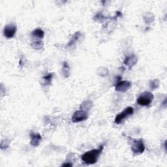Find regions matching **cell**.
I'll use <instances>...</instances> for the list:
<instances>
[{"label":"cell","instance_id":"6da1fadb","mask_svg":"<svg viewBox=\"0 0 167 167\" xmlns=\"http://www.w3.org/2000/svg\"><path fill=\"white\" fill-rule=\"evenodd\" d=\"M104 150V144L99 145L97 149L91 150L85 153L82 155L81 159L84 163L87 165H94L97 162L99 156Z\"/></svg>","mask_w":167,"mask_h":167},{"label":"cell","instance_id":"7a4b0ae2","mask_svg":"<svg viewBox=\"0 0 167 167\" xmlns=\"http://www.w3.org/2000/svg\"><path fill=\"white\" fill-rule=\"evenodd\" d=\"M154 96L150 91L142 93L137 99V103L141 106H148L153 102Z\"/></svg>","mask_w":167,"mask_h":167},{"label":"cell","instance_id":"3957f363","mask_svg":"<svg viewBox=\"0 0 167 167\" xmlns=\"http://www.w3.org/2000/svg\"><path fill=\"white\" fill-rule=\"evenodd\" d=\"M132 144H131V150L136 155L143 154L145 151V145L143 139H132Z\"/></svg>","mask_w":167,"mask_h":167},{"label":"cell","instance_id":"277c9868","mask_svg":"<svg viewBox=\"0 0 167 167\" xmlns=\"http://www.w3.org/2000/svg\"><path fill=\"white\" fill-rule=\"evenodd\" d=\"M134 112V109L131 106H128L126 108H125L123 111L119 113L118 115L116 116V118L114 119V122L116 124H120L122 123L123 121L126 119L127 117H129V116L132 115Z\"/></svg>","mask_w":167,"mask_h":167},{"label":"cell","instance_id":"5b68a950","mask_svg":"<svg viewBox=\"0 0 167 167\" xmlns=\"http://www.w3.org/2000/svg\"><path fill=\"white\" fill-rule=\"evenodd\" d=\"M17 31L16 25L14 23L7 24L3 29V35L7 39H11L15 36Z\"/></svg>","mask_w":167,"mask_h":167},{"label":"cell","instance_id":"8992f818","mask_svg":"<svg viewBox=\"0 0 167 167\" xmlns=\"http://www.w3.org/2000/svg\"><path fill=\"white\" fill-rule=\"evenodd\" d=\"M88 118V112H86L82 110H79L74 112L71 118L72 122L73 123H79L86 120Z\"/></svg>","mask_w":167,"mask_h":167},{"label":"cell","instance_id":"52a82bcc","mask_svg":"<svg viewBox=\"0 0 167 167\" xmlns=\"http://www.w3.org/2000/svg\"><path fill=\"white\" fill-rule=\"evenodd\" d=\"M131 87V83L129 81L123 80L119 81L116 83L115 90L119 92H125Z\"/></svg>","mask_w":167,"mask_h":167},{"label":"cell","instance_id":"ba28073f","mask_svg":"<svg viewBox=\"0 0 167 167\" xmlns=\"http://www.w3.org/2000/svg\"><path fill=\"white\" fill-rule=\"evenodd\" d=\"M137 62V56L135 55H131L126 57L125 60H124L123 63L125 64L127 67H129V68H132L134 65H136Z\"/></svg>","mask_w":167,"mask_h":167},{"label":"cell","instance_id":"9c48e42d","mask_svg":"<svg viewBox=\"0 0 167 167\" xmlns=\"http://www.w3.org/2000/svg\"><path fill=\"white\" fill-rule=\"evenodd\" d=\"M30 144L31 145H33V147H37L38 145L40 144V143L42 140V137L41 136L39 133L32 132L30 134Z\"/></svg>","mask_w":167,"mask_h":167},{"label":"cell","instance_id":"30bf717a","mask_svg":"<svg viewBox=\"0 0 167 167\" xmlns=\"http://www.w3.org/2000/svg\"><path fill=\"white\" fill-rule=\"evenodd\" d=\"M82 37V34L81 33L80 31L76 32V33L73 35V37H71V39L70 41H69L68 44L67 45V47H71V46H73L74 43H75L76 42L79 41L80 39V38Z\"/></svg>","mask_w":167,"mask_h":167},{"label":"cell","instance_id":"8fae6325","mask_svg":"<svg viewBox=\"0 0 167 167\" xmlns=\"http://www.w3.org/2000/svg\"><path fill=\"white\" fill-rule=\"evenodd\" d=\"M31 36L34 39H37V40L38 39H41L45 36V32L43 31V30L40 29V28H37V29H35L32 31Z\"/></svg>","mask_w":167,"mask_h":167},{"label":"cell","instance_id":"7c38bea8","mask_svg":"<svg viewBox=\"0 0 167 167\" xmlns=\"http://www.w3.org/2000/svg\"><path fill=\"white\" fill-rule=\"evenodd\" d=\"M92 106H93V102L90 100H87L84 101L81 104L80 106V109L86 112H88L91 108Z\"/></svg>","mask_w":167,"mask_h":167},{"label":"cell","instance_id":"4fadbf2b","mask_svg":"<svg viewBox=\"0 0 167 167\" xmlns=\"http://www.w3.org/2000/svg\"><path fill=\"white\" fill-rule=\"evenodd\" d=\"M62 71V74L64 76V77L65 78L69 77L70 73H71V69H70V66L68 63L66 62H63Z\"/></svg>","mask_w":167,"mask_h":167},{"label":"cell","instance_id":"5bb4252c","mask_svg":"<svg viewBox=\"0 0 167 167\" xmlns=\"http://www.w3.org/2000/svg\"><path fill=\"white\" fill-rule=\"evenodd\" d=\"M143 20L145 24H151L155 20V16L151 13H146L143 15Z\"/></svg>","mask_w":167,"mask_h":167},{"label":"cell","instance_id":"9a60e30c","mask_svg":"<svg viewBox=\"0 0 167 167\" xmlns=\"http://www.w3.org/2000/svg\"><path fill=\"white\" fill-rule=\"evenodd\" d=\"M31 46L32 48L35 50H41V48H43L44 44L41 41L36 40V41H34L31 42Z\"/></svg>","mask_w":167,"mask_h":167},{"label":"cell","instance_id":"2e32d148","mask_svg":"<svg viewBox=\"0 0 167 167\" xmlns=\"http://www.w3.org/2000/svg\"><path fill=\"white\" fill-rule=\"evenodd\" d=\"M97 74L101 77H105L108 74V70L106 67H99L97 70Z\"/></svg>","mask_w":167,"mask_h":167},{"label":"cell","instance_id":"e0dca14e","mask_svg":"<svg viewBox=\"0 0 167 167\" xmlns=\"http://www.w3.org/2000/svg\"><path fill=\"white\" fill-rule=\"evenodd\" d=\"M53 79V74L49 73L47 75L44 76L42 77V79L44 80V85L47 86V85H50L52 83V80Z\"/></svg>","mask_w":167,"mask_h":167},{"label":"cell","instance_id":"ac0fdd59","mask_svg":"<svg viewBox=\"0 0 167 167\" xmlns=\"http://www.w3.org/2000/svg\"><path fill=\"white\" fill-rule=\"evenodd\" d=\"M160 86V81L159 79H154L150 82V88L152 90H154L157 89Z\"/></svg>","mask_w":167,"mask_h":167},{"label":"cell","instance_id":"d6986e66","mask_svg":"<svg viewBox=\"0 0 167 167\" xmlns=\"http://www.w3.org/2000/svg\"><path fill=\"white\" fill-rule=\"evenodd\" d=\"M10 141L9 139H4L2 140L1 142V145H0V148L1 150H5L9 146Z\"/></svg>","mask_w":167,"mask_h":167},{"label":"cell","instance_id":"ffe728a7","mask_svg":"<svg viewBox=\"0 0 167 167\" xmlns=\"http://www.w3.org/2000/svg\"><path fill=\"white\" fill-rule=\"evenodd\" d=\"M94 19L96 21H99V22L100 21V22H102V21H104V20L106 19L107 18L105 17L102 13H98L95 16Z\"/></svg>","mask_w":167,"mask_h":167},{"label":"cell","instance_id":"44dd1931","mask_svg":"<svg viewBox=\"0 0 167 167\" xmlns=\"http://www.w3.org/2000/svg\"><path fill=\"white\" fill-rule=\"evenodd\" d=\"M62 166H72L73 165L70 163H63V164H62Z\"/></svg>","mask_w":167,"mask_h":167}]
</instances>
